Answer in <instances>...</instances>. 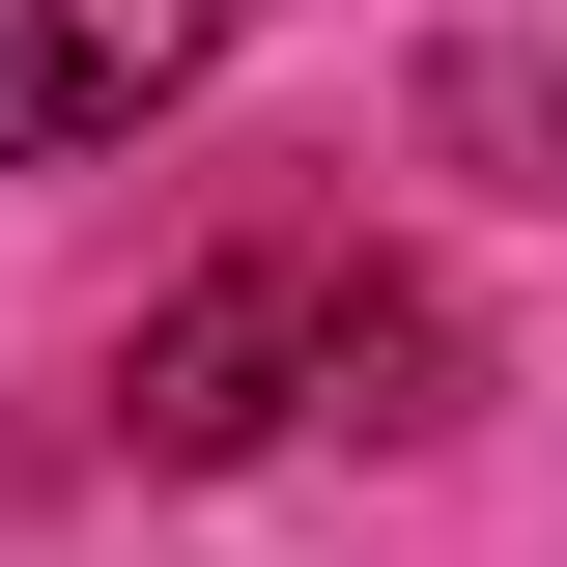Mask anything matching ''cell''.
I'll use <instances>...</instances> for the list:
<instances>
[{
    "label": "cell",
    "mask_w": 567,
    "mask_h": 567,
    "mask_svg": "<svg viewBox=\"0 0 567 567\" xmlns=\"http://www.w3.org/2000/svg\"><path fill=\"white\" fill-rule=\"evenodd\" d=\"M312 398H369V425L454 398V312L369 284L341 227H256L227 284H171V312L114 341V454H256V425H312Z\"/></svg>",
    "instance_id": "1"
},
{
    "label": "cell",
    "mask_w": 567,
    "mask_h": 567,
    "mask_svg": "<svg viewBox=\"0 0 567 567\" xmlns=\"http://www.w3.org/2000/svg\"><path fill=\"white\" fill-rule=\"evenodd\" d=\"M256 0H0V171H85V142H142L171 85L227 58Z\"/></svg>",
    "instance_id": "2"
}]
</instances>
